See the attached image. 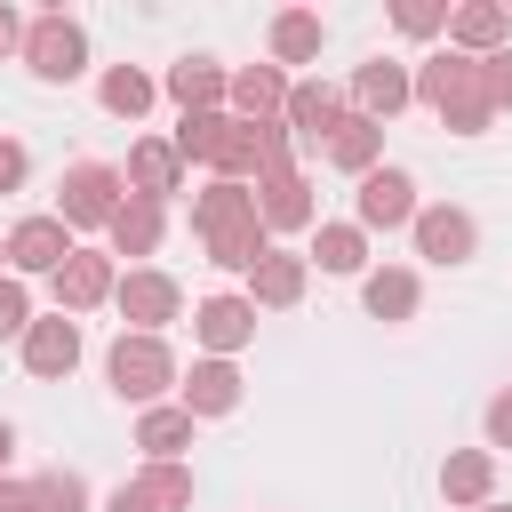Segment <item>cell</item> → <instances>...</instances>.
<instances>
[{"label":"cell","instance_id":"obj_14","mask_svg":"<svg viewBox=\"0 0 512 512\" xmlns=\"http://www.w3.org/2000/svg\"><path fill=\"white\" fill-rule=\"evenodd\" d=\"M408 232H416V256H432V264H464V256L480 248L472 216H464V208H448V200H440V208H416V224H408Z\"/></svg>","mask_w":512,"mask_h":512},{"label":"cell","instance_id":"obj_42","mask_svg":"<svg viewBox=\"0 0 512 512\" xmlns=\"http://www.w3.org/2000/svg\"><path fill=\"white\" fill-rule=\"evenodd\" d=\"M480 512H512V504H480Z\"/></svg>","mask_w":512,"mask_h":512},{"label":"cell","instance_id":"obj_7","mask_svg":"<svg viewBox=\"0 0 512 512\" xmlns=\"http://www.w3.org/2000/svg\"><path fill=\"white\" fill-rule=\"evenodd\" d=\"M112 304H120V320H128V336H160L176 312H184V288L168 280V272H120V288H112Z\"/></svg>","mask_w":512,"mask_h":512},{"label":"cell","instance_id":"obj_15","mask_svg":"<svg viewBox=\"0 0 512 512\" xmlns=\"http://www.w3.org/2000/svg\"><path fill=\"white\" fill-rule=\"evenodd\" d=\"M48 288H56V312H96V304L120 288V272H112V256H96V248H72V264H64Z\"/></svg>","mask_w":512,"mask_h":512},{"label":"cell","instance_id":"obj_21","mask_svg":"<svg viewBox=\"0 0 512 512\" xmlns=\"http://www.w3.org/2000/svg\"><path fill=\"white\" fill-rule=\"evenodd\" d=\"M280 120H288L296 136H312V144H328V128L344 120V96H336L328 80H296V88H288V112H280Z\"/></svg>","mask_w":512,"mask_h":512},{"label":"cell","instance_id":"obj_1","mask_svg":"<svg viewBox=\"0 0 512 512\" xmlns=\"http://www.w3.org/2000/svg\"><path fill=\"white\" fill-rule=\"evenodd\" d=\"M192 232H200L208 264H224V272H256V264L272 256L264 216H256V192L232 184V176H216L208 192H192Z\"/></svg>","mask_w":512,"mask_h":512},{"label":"cell","instance_id":"obj_8","mask_svg":"<svg viewBox=\"0 0 512 512\" xmlns=\"http://www.w3.org/2000/svg\"><path fill=\"white\" fill-rule=\"evenodd\" d=\"M64 264H72V224H64V216H24V224L8 232V272H16V280H24V272H48V280H56Z\"/></svg>","mask_w":512,"mask_h":512},{"label":"cell","instance_id":"obj_5","mask_svg":"<svg viewBox=\"0 0 512 512\" xmlns=\"http://www.w3.org/2000/svg\"><path fill=\"white\" fill-rule=\"evenodd\" d=\"M120 168H104V160H80V168H64V184H56V216L72 224V232H112V216H120Z\"/></svg>","mask_w":512,"mask_h":512},{"label":"cell","instance_id":"obj_23","mask_svg":"<svg viewBox=\"0 0 512 512\" xmlns=\"http://www.w3.org/2000/svg\"><path fill=\"white\" fill-rule=\"evenodd\" d=\"M184 408H192V416H232V408H240V368H232V360H192Z\"/></svg>","mask_w":512,"mask_h":512},{"label":"cell","instance_id":"obj_4","mask_svg":"<svg viewBox=\"0 0 512 512\" xmlns=\"http://www.w3.org/2000/svg\"><path fill=\"white\" fill-rule=\"evenodd\" d=\"M104 376H112V392L120 400H136V408H160V392L176 384V360H168V344L160 336H112V352H104Z\"/></svg>","mask_w":512,"mask_h":512},{"label":"cell","instance_id":"obj_12","mask_svg":"<svg viewBox=\"0 0 512 512\" xmlns=\"http://www.w3.org/2000/svg\"><path fill=\"white\" fill-rule=\"evenodd\" d=\"M128 192L136 200H168V192H184V152L168 144V136H144V144H128Z\"/></svg>","mask_w":512,"mask_h":512},{"label":"cell","instance_id":"obj_36","mask_svg":"<svg viewBox=\"0 0 512 512\" xmlns=\"http://www.w3.org/2000/svg\"><path fill=\"white\" fill-rule=\"evenodd\" d=\"M488 448H512V384L488 400Z\"/></svg>","mask_w":512,"mask_h":512},{"label":"cell","instance_id":"obj_30","mask_svg":"<svg viewBox=\"0 0 512 512\" xmlns=\"http://www.w3.org/2000/svg\"><path fill=\"white\" fill-rule=\"evenodd\" d=\"M96 96H104V112H120V120H144L152 112V72H136V64H112L104 80H96Z\"/></svg>","mask_w":512,"mask_h":512},{"label":"cell","instance_id":"obj_43","mask_svg":"<svg viewBox=\"0 0 512 512\" xmlns=\"http://www.w3.org/2000/svg\"><path fill=\"white\" fill-rule=\"evenodd\" d=\"M0 264H8V240H0ZM0 280H8V272H0Z\"/></svg>","mask_w":512,"mask_h":512},{"label":"cell","instance_id":"obj_3","mask_svg":"<svg viewBox=\"0 0 512 512\" xmlns=\"http://www.w3.org/2000/svg\"><path fill=\"white\" fill-rule=\"evenodd\" d=\"M184 160H208L216 176H232V184H248L256 176V128L248 120H232V112H192L176 136H168Z\"/></svg>","mask_w":512,"mask_h":512},{"label":"cell","instance_id":"obj_10","mask_svg":"<svg viewBox=\"0 0 512 512\" xmlns=\"http://www.w3.org/2000/svg\"><path fill=\"white\" fill-rule=\"evenodd\" d=\"M192 336L208 344V360H232L240 344H256V304L248 296H200L192 304Z\"/></svg>","mask_w":512,"mask_h":512},{"label":"cell","instance_id":"obj_18","mask_svg":"<svg viewBox=\"0 0 512 512\" xmlns=\"http://www.w3.org/2000/svg\"><path fill=\"white\" fill-rule=\"evenodd\" d=\"M448 40H456L464 56H496V48L512 40V8H504V0H464V8L448 16Z\"/></svg>","mask_w":512,"mask_h":512},{"label":"cell","instance_id":"obj_33","mask_svg":"<svg viewBox=\"0 0 512 512\" xmlns=\"http://www.w3.org/2000/svg\"><path fill=\"white\" fill-rule=\"evenodd\" d=\"M24 328H32V296H24V280L8 272V280H0V344H8V336L24 344Z\"/></svg>","mask_w":512,"mask_h":512},{"label":"cell","instance_id":"obj_37","mask_svg":"<svg viewBox=\"0 0 512 512\" xmlns=\"http://www.w3.org/2000/svg\"><path fill=\"white\" fill-rule=\"evenodd\" d=\"M24 168H32V160H24V144H16V136H0V192H16V184H24Z\"/></svg>","mask_w":512,"mask_h":512},{"label":"cell","instance_id":"obj_25","mask_svg":"<svg viewBox=\"0 0 512 512\" xmlns=\"http://www.w3.org/2000/svg\"><path fill=\"white\" fill-rule=\"evenodd\" d=\"M440 496H448V504H488V496H496V456H488V448H456V456L440 464Z\"/></svg>","mask_w":512,"mask_h":512},{"label":"cell","instance_id":"obj_38","mask_svg":"<svg viewBox=\"0 0 512 512\" xmlns=\"http://www.w3.org/2000/svg\"><path fill=\"white\" fill-rule=\"evenodd\" d=\"M104 512H152V504H144V488H136V480H120V488L104 496Z\"/></svg>","mask_w":512,"mask_h":512},{"label":"cell","instance_id":"obj_22","mask_svg":"<svg viewBox=\"0 0 512 512\" xmlns=\"http://www.w3.org/2000/svg\"><path fill=\"white\" fill-rule=\"evenodd\" d=\"M304 280H312V264H304V256H288V248H272V256L248 272V304H272V312H288V304L304 296Z\"/></svg>","mask_w":512,"mask_h":512},{"label":"cell","instance_id":"obj_35","mask_svg":"<svg viewBox=\"0 0 512 512\" xmlns=\"http://www.w3.org/2000/svg\"><path fill=\"white\" fill-rule=\"evenodd\" d=\"M480 72H488V104L504 112V104H512V48H496V56H480Z\"/></svg>","mask_w":512,"mask_h":512},{"label":"cell","instance_id":"obj_17","mask_svg":"<svg viewBox=\"0 0 512 512\" xmlns=\"http://www.w3.org/2000/svg\"><path fill=\"white\" fill-rule=\"evenodd\" d=\"M288 72L280 64H248V72H232V120H248V128H264V120H280L288 112Z\"/></svg>","mask_w":512,"mask_h":512},{"label":"cell","instance_id":"obj_13","mask_svg":"<svg viewBox=\"0 0 512 512\" xmlns=\"http://www.w3.org/2000/svg\"><path fill=\"white\" fill-rule=\"evenodd\" d=\"M256 216H264V232H304L312 224V176L304 168L256 176Z\"/></svg>","mask_w":512,"mask_h":512},{"label":"cell","instance_id":"obj_24","mask_svg":"<svg viewBox=\"0 0 512 512\" xmlns=\"http://www.w3.org/2000/svg\"><path fill=\"white\" fill-rule=\"evenodd\" d=\"M136 448L152 456V464H176L184 448H192V408L176 400V408H144L136 416Z\"/></svg>","mask_w":512,"mask_h":512},{"label":"cell","instance_id":"obj_11","mask_svg":"<svg viewBox=\"0 0 512 512\" xmlns=\"http://www.w3.org/2000/svg\"><path fill=\"white\" fill-rule=\"evenodd\" d=\"M408 96H416V72L392 64V56H368V64L352 72V112H368V120H392Z\"/></svg>","mask_w":512,"mask_h":512},{"label":"cell","instance_id":"obj_34","mask_svg":"<svg viewBox=\"0 0 512 512\" xmlns=\"http://www.w3.org/2000/svg\"><path fill=\"white\" fill-rule=\"evenodd\" d=\"M392 24H400L408 40H432V32L448 24V8H424V0H400V8H392Z\"/></svg>","mask_w":512,"mask_h":512},{"label":"cell","instance_id":"obj_6","mask_svg":"<svg viewBox=\"0 0 512 512\" xmlns=\"http://www.w3.org/2000/svg\"><path fill=\"white\" fill-rule=\"evenodd\" d=\"M24 64H32L40 80H80V72H88V32H80L64 8L32 16V24H24Z\"/></svg>","mask_w":512,"mask_h":512},{"label":"cell","instance_id":"obj_16","mask_svg":"<svg viewBox=\"0 0 512 512\" xmlns=\"http://www.w3.org/2000/svg\"><path fill=\"white\" fill-rule=\"evenodd\" d=\"M24 368H32V376H48V384H56V376H72V368H80V320H72V312L32 320V328H24Z\"/></svg>","mask_w":512,"mask_h":512},{"label":"cell","instance_id":"obj_41","mask_svg":"<svg viewBox=\"0 0 512 512\" xmlns=\"http://www.w3.org/2000/svg\"><path fill=\"white\" fill-rule=\"evenodd\" d=\"M8 448H16V424H8V416H0V464H8Z\"/></svg>","mask_w":512,"mask_h":512},{"label":"cell","instance_id":"obj_31","mask_svg":"<svg viewBox=\"0 0 512 512\" xmlns=\"http://www.w3.org/2000/svg\"><path fill=\"white\" fill-rule=\"evenodd\" d=\"M136 488H144L152 512H184V504H192V472H184V464H144Z\"/></svg>","mask_w":512,"mask_h":512},{"label":"cell","instance_id":"obj_26","mask_svg":"<svg viewBox=\"0 0 512 512\" xmlns=\"http://www.w3.org/2000/svg\"><path fill=\"white\" fill-rule=\"evenodd\" d=\"M320 40H328V24H320L312 8H280V16H272V64H312Z\"/></svg>","mask_w":512,"mask_h":512},{"label":"cell","instance_id":"obj_28","mask_svg":"<svg viewBox=\"0 0 512 512\" xmlns=\"http://www.w3.org/2000/svg\"><path fill=\"white\" fill-rule=\"evenodd\" d=\"M304 264H320V272H360L368 264V232L360 224H312V256Z\"/></svg>","mask_w":512,"mask_h":512},{"label":"cell","instance_id":"obj_20","mask_svg":"<svg viewBox=\"0 0 512 512\" xmlns=\"http://www.w3.org/2000/svg\"><path fill=\"white\" fill-rule=\"evenodd\" d=\"M328 160H336L344 176H368V168L384 160V120H368V112H344V120L328 128Z\"/></svg>","mask_w":512,"mask_h":512},{"label":"cell","instance_id":"obj_40","mask_svg":"<svg viewBox=\"0 0 512 512\" xmlns=\"http://www.w3.org/2000/svg\"><path fill=\"white\" fill-rule=\"evenodd\" d=\"M8 48H24V24H16V16L0 8V56H8Z\"/></svg>","mask_w":512,"mask_h":512},{"label":"cell","instance_id":"obj_2","mask_svg":"<svg viewBox=\"0 0 512 512\" xmlns=\"http://www.w3.org/2000/svg\"><path fill=\"white\" fill-rule=\"evenodd\" d=\"M416 104H432L440 128H456V136H480V128L496 120L488 72H480V56H464V48H440V56L416 64Z\"/></svg>","mask_w":512,"mask_h":512},{"label":"cell","instance_id":"obj_19","mask_svg":"<svg viewBox=\"0 0 512 512\" xmlns=\"http://www.w3.org/2000/svg\"><path fill=\"white\" fill-rule=\"evenodd\" d=\"M168 96L184 104V120H192V112H216V104L232 96V72H224L216 56H184V64H168Z\"/></svg>","mask_w":512,"mask_h":512},{"label":"cell","instance_id":"obj_9","mask_svg":"<svg viewBox=\"0 0 512 512\" xmlns=\"http://www.w3.org/2000/svg\"><path fill=\"white\" fill-rule=\"evenodd\" d=\"M416 224V176L408 168H368L360 176V232H400Z\"/></svg>","mask_w":512,"mask_h":512},{"label":"cell","instance_id":"obj_29","mask_svg":"<svg viewBox=\"0 0 512 512\" xmlns=\"http://www.w3.org/2000/svg\"><path fill=\"white\" fill-rule=\"evenodd\" d=\"M360 304H368V320H408L416 312V272H400V264L368 272L360 280Z\"/></svg>","mask_w":512,"mask_h":512},{"label":"cell","instance_id":"obj_39","mask_svg":"<svg viewBox=\"0 0 512 512\" xmlns=\"http://www.w3.org/2000/svg\"><path fill=\"white\" fill-rule=\"evenodd\" d=\"M0 512H32V480H24V488H8V480H0Z\"/></svg>","mask_w":512,"mask_h":512},{"label":"cell","instance_id":"obj_32","mask_svg":"<svg viewBox=\"0 0 512 512\" xmlns=\"http://www.w3.org/2000/svg\"><path fill=\"white\" fill-rule=\"evenodd\" d=\"M32 512H88V480L64 472V464H48V472L32 480Z\"/></svg>","mask_w":512,"mask_h":512},{"label":"cell","instance_id":"obj_27","mask_svg":"<svg viewBox=\"0 0 512 512\" xmlns=\"http://www.w3.org/2000/svg\"><path fill=\"white\" fill-rule=\"evenodd\" d=\"M160 248V200H120V216H112V256H152Z\"/></svg>","mask_w":512,"mask_h":512}]
</instances>
